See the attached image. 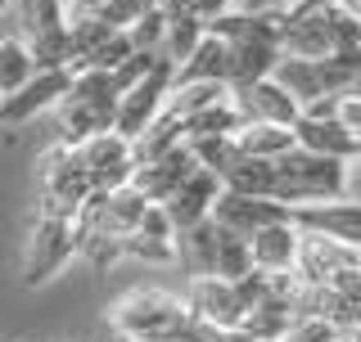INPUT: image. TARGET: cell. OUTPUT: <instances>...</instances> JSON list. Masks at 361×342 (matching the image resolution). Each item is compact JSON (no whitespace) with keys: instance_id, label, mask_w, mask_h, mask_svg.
Instances as JSON below:
<instances>
[{"instance_id":"20","label":"cell","mask_w":361,"mask_h":342,"mask_svg":"<svg viewBox=\"0 0 361 342\" xmlns=\"http://www.w3.org/2000/svg\"><path fill=\"white\" fill-rule=\"evenodd\" d=\"M293 144H302V149L312 153H325V158H353L357 149V135H348L343 127L334 122V113H325V118H312V113H298L293 118Z\"/></svg>"},{"instance_id":"9","label":"cell","mask_w":361,"mask_h":342,"mask_svg":"<svg viewBox=\"0 0 361 342\" xmlns=\"http://www.w3.org/2000/svg\"><path fill=\"white\" fill-rule=\"evenodd\" d=\"M77 158H82L86 176H90V189H118L131 180L135 171V158H131V140L118 131H95L86 140L73 144Z\"/></svg>"},{"instance_id":"26","label":"cell","mask_w":361,"mask_h":342,"mask_svg":"<svg viewBox=\"0 0 361 342\" xmlns=\"http://www.w3.org/2000/svg\"><path fill=\"white\" fill-rule=\"evenodd\" d=\"M221 189L267 194V198H271V158H253V153L240 149V158H235V163L226 167V176H221Z\"/></svg>"},{"instance_id":"24","label":"cell","mask_w":361,"mask_h":342,"mask_svg":"<svg viewBox=\"0 0 361 342\" xmlns=\"http://www.w3.org/2000/svg\"><path fill=\"white\" fill-rule=\"evenodd\" d=\"M203 32H208V23H203L195 9H185V14H167V27H163V59H172V63H180V59H190V50L203 41Z\"/></svg>"},{"instance_id":"8","label":"cell","mask_w":361,"mask_h":342,"mask_svg":"<svg viewBox=\"0 0 361 342\" xmlns=\"http://www.w3.org/2000/svg\"><path fill=\"white\" fill-rule=\"evenodd\" d=\"M73 257H77L73 221H68V216H41L32 239H27V253H23V284L37 289V284L54 279Z\"/></svg>"},{"instance_id":"3","label":"cell","mask_w":361,"mask_h":342,"mask_svg":"<svg viewBox=\"0 0 361 342\" xmlns=\"http://www.w3.org/2000/svg\"><path fill=\"white\" fill-rule=\"evenodd\" d=\"M118 95L113 72L104 68H77L73 82L59 99H54V118H59V140L77 144L95 131H113V113H118Z\"/></svg>"},{"instance_id":"40","label":"cell","mask_w":361,"mask_h":342,"mask_svg":"<svg viewBox=\"0 0 361 342\" xmlns=\"http://www.w3.org/2000/svg\"><path fill=\"white\" fill-rule=\"evenodd\" d=\"M14 14V0H0V18H9Z\"/></svg>"},{"instance_id":"14","label":"cell","mask_w":361,"mask_h":342,"mask_svg":"<svg viewBox=\"0 0 361 342\" xmlns=\"http://www.w3.org/2000/svg\"><path fill=\"white\" fill-rule=\"evenodd\" d=\"M289 221L298 230H316L330 234L338 243L361 248V203L357 198H325V203H302V208H289Z\"/></svg>"},{"instance_id":"18","label":"cell","mask_w":361,"mask_h":342,"mask_svg":"<svg viewBox=\"0 0 361 342\" xmlns=\"http://www.w3.org/2000/svg\"><path fill=\"white\" fill-rule=\"evenodd\" d=\"M180 82H226L231 86V45L217 32H203V41L190 50V59H180L172 72V86Z\"/></svg>"},{"instance_id":"17","label":"cell","mask_w":361,"mask_h":342,"mask_svg":"<svg viewBox=\"0 0 361 342\" xmlns=\"http://www.w3.org/2000/svg\"><path fill=\"white\" fill-rule=\"evenodd\" d=\"M221 194V180L212 176L208 167H195L180 185L163 198V212L167 221H172V230H190L195 221H203V216H212V198Z\"/></svg>"},{"instance_id":"38","label":"cell","mask_w":361,"mask_h":342,"mask_svg":"<svg viewBox=\"0 0 361 342\" xmlns=\"http://www.w3.org/2000/svg\"><path fill=\"white\" fill-rule=\"evenodd\" d=\"M235 0H195V14L208 23V18H217V14H226V9H231Z\"/></svg>"},{"instance_id":"19","label":"cell","mask_w":361,"mask_h":342,"mask_svg":"<svg viewBox=\"0 0 361 342\" xmlns=\"http://www.w3.org/2000/svg\"><path fill=\"white\" fill-rule=\"evenodd\" d=\"M293 253H298V225L289 216L248 234V257L257 270H293Z\"/></svg>"},{"instance_id":"15","label":"cell","mask_w":361,"mask_h":342,"mask_svg":"<svg viewBox=\"0 0 361 342\" xmlns=\"http://www.w3.org/2000/svg\"><path fill=\"white\" fill-rule=\"evenodd\" d=\"M289 208L285 203H276V198H267V194H240V189H221L217 198H212V221L226 225V230H235V234H253V230H262V225L271 221H285Z\"/></svg>"},{"instance_id":"22","label":"cell","mask_w":361,"mask_h":342,"mask_svg":"<svg viewBox=\"0 0 361 342\" xmlns=\"http://www.w3.org/2000/svg\"><path fill=\"white\" fill-rule=\"evenodd\" d=\"M180 127H185V140H203V135H235L244 127V118H240V108L231 104V95H226V99H212L208 108L190 113Z\"/></svg>"},{"instance_id":"2","label":"cell","mask_w":361,"mask_h":342,"mask_svg":"<svg viewBox=\"0 0 361 342\" xmlns=\"http://www.w3.org/2000/svg\"><path fill=\"white\" fill-rule=\"evenodd\" d=\"M343 50H361V23L338 5H298L280 23V54L289 59H325Z\"/></svg>"},{"instance_id":"13","label":"cell","mask_w":361,"mask_h":342,"mask_svg":"<svg viewBox=\"0 0 361 342\" xmlns=\"http://www.w3.org/2000/svg\"><path fill=\"white\" fill-rule=\"evenodd\" d=\"M231 104L240 108L244 122H276V127H293V118H298V99H293L276 77L235 82L231 86Z\"/></svg>"},{"instance_id":"32","label":"cell","mask_w":361,"mask_h":342,"mask_svg":"<svg viewBox=\"0 0 361 342\" xmlns=\"http://www.w3.org/2000/svg\"><path fill=\"white\" fill-rule=\"evenodd\" d=\"M334 338H338V329L330 320H321V315H302V320H293L285 329L280 342H334Z\"/></svg>"},{"instance_id":"39","label":"cell","mask_w":361,"mask_h":342,"mask_svg":"<svg viewBox=\"0 0 361 342\" xmlns=\"http://www.w3.org/2000/svg\"><path fill=\"white\" fill-rule=\"evenodd\" d=\"M334 5H338V9H343V14H348V18H357V23H361V0H334Z\"/></svg>"},{"instance_id":"33","label":"cell","mask_w":361,"mask_h":342,"mask_svg":"<svg viewBox=\"0 0 361 342\" xmlns=\"http://www.w3.org/2000/svg\"><path fill=\"white\" fill-rule=\"evenodd\" d=\"M149 5H154V0H104V5L95 9V18H104L109 27H131Z\"/></svg>"},{"instance_id":"7","label":"cell","mask_w":361,"mask_h":342,"mask_svg":"<svg viewBox=\"0 0 361 342\" xmlns=\"http://www.w3.org/2000/svg\"><path fill=\"white\" fill-rule=\"evenodd\" d=\"M172 72H176V63L158 54V63L149 68V72H145L140 82H131V86L118 95L113 131H118V135H127V140H135V135L149 127L158 113H163V99H167V90H172Z\"/></svg>"},{"instance_id":"29","label":"cell","mask_w":361,"mask_h":342,"mask_svg":"<svg viewBox=\"0 0 361 342\" xmlns=\"http://www.w3.org/2000/svg\"><path fill=\"white\" fill-rule=\"evenodd\" d=\"M122 257L149 261V266H167V261H176V239H154V234L131 230L127 239H122Z\"/></svg>"},{"instance_id":"25","label":"cell","mask_w":361,"mask_h":342,"mask_svg":"<svg viewBox=\"0 0 361 342\" xmlns=\"http://www.w3.org/2000/svg\"><path fill=\"white\" fill-rule=\"evenodd\" d=\"M180 140H185L180 118H172V113H158L149 127H145V131L131 140V158H135V163H149V158L167 153V149H172V144H180Z\"/></svg>"},{"instance_id":"6","label":"cell","mask_w":361,"mask_h":342,"mask_svg":"<svg viewBox=\"0 0 361 342\" xmlns=\"http://www.w3.org/2000/svg\"><path fill=\"white\" fill-rule=\"evenodd\" d=\"M90 194V176L82 167L73 144H54L50 153L41 158V216H68L73 221L77 208Z\"/></svg>"},{"instance_id":"5","label":"cell","mask_w":361,"mask_h":342,"mask_svg":"<svg viewBox=\"0 0 361 342\" xmlns=\"http://www.w3.org/2000/svg\"><path fill=\"white\" fill-rule=\"evenodd\" d=\"M185 315H190V306H185V298H176V293L135 289L109 311V320L127 342H163L172 329H180Z\"/></svg>"},{"instance_id":"10","label":"cell","mask_w":361,"mask_h":342,"mask_svg":"<svg viewBox=\"0 0 361 342\" xmlns=\"http://www.w3.org/2000/svg\"><path fill=\"white\" fill-rule=\"evenodd\" d=\"M185 306H190V315H199L203 324L221 329V334H235V329L244 324V315H248L235 279H221V275H195L190 279Z\"/></svg>"},{"instance_id":"30","label":"cell","mask_w":361,"mask_h":342,"mask_svg":"<svg viewBox=\"0 0 361 342\" xmlns=\"http://www.w3.org/2000/svg\"><path fill=\"white\" fill-rule=\"evenodd\" d=\"M163 27H167V14L158 5H149L140 18L127 27V37H131V50H149V54H158L163 50Z\"/></svg>"},{"instance_id":"35","label":"cell","mask_w":361,"mask_h":342,"mask_svg":"<svg viewBox=\"0 0 361 342\" xmlns=\"http://www.w3.org/2000/svg\"><path fill=\"white\" fill-rule=\"evenodd\" d=\"M154 63H158V54H149V50H131L127 59H122L118 68H113V86H118V90H127L131 82H140V77L149 72Z\"/></svg>"},{"instance_id":"21","label":"cell","mask_w":361,"mask_h":342,"mask_svg":"<svg viewBox=\"0 0 361 342\" xmlns=\"http://www.w3.org/2000/svg\"><path fill=\"white\" fill-rule=\"evenodd\" d=\"M14 18L23 27V45L27 41H41V37H54V32L68 27V14H63V0H14Z\"/></svg>"},{"instance_id":"31","label":"cell","mask_w":361,"mask_h":342,"mask_svg":"<svg viewBox=\"0 0 361 342\" xmlns=\"http://www.w3.org/2000/svg\"><path fill=\"white\" fill-rule=\"evenodd\" d=\"M127 54H131V37H127V27H118V32H109V37L99 41V50L90 54L82 68H104V72H113Z\"/></svg>"},{"instance_id":"28","label":"cell","mask_w":361,"mask_h":342,"mask_svg":"<svg viewBox=\"0 0 361 342\" xmlns=\"http://www.w3.org/2000/svg\"><path fill=\"white\" fill-rule=\"evenodd\" d=\"M37 72V63H32L27 45H23L18 37L0 41V95H9V90H18L27 77Z\"/></svg>"},{"instance_id":"12","label":"cell","mask_w":361,"mask_h":342,"mask_svg":"<svg viewBox=\"0 0 361 342\" xmlns=\"http://www.w3.org/2000/svg\"><path fill=\"white\" fill-rule=\"evenodd\" d=\"M361 261V248L353 243H338L330 234H316V230H298V253H293V275H298L302 289H316L334 275V270Z\"/></svg>"},{"instance_id":"16","label":"cell","mask_w":361,"mask_h":342,"mask_svg":"<svg viewBox=\"0 0 361 342\" xmlns=\"http://www.w3.org/2000/svg\"><path fill=\"white\" fill-rule=\"evenodd\" d=\"M195 167H199L195 149H190V144L180 140V144H172L167 153L149 158V163H135V171H131V185L140 189L149 203H163L167 194H172V189H176V185H180V180H185Z\"/></svg>"},{"instance_id":"23","label":"cell","mask_w":361,"mask_h":342,"mask_svg":"<svg viewBox=\"0 0 361 342\" xmlns=\"http://www.w3.org/2000/svg\"><path fill=\"white\" fill-rule=\"evenodd\" d=\"M235 144L253 158H280L285 149H293V127H276V122H244L235 131Z\"/></svg>"},{"instance_id":"37","label":"cell","mask_w":361,"mask_h":342,"mask_svg":"<svg viewBox=\"0 0 361 342\" xmlns=\"http://www.w3.org/2000/svg\"><path fill=\"white\" fill-rule=\"evenodd\" d=\"M343 194H348V198H357V203H361V140H357L353 158L343 163Z\"/></svg>"},{"instance_id":"4","label":"cell","mask_w":361,"mask_h":342,"mask_svg":"<svg viewBox=\"0 0 361 342\" xmlns=\"http://www.w3.org/2000/svg\"><path fill=\"white\" fill-rule=\"evenodd\" d=\"M271 198L285 208L343 198V158H325L293 144L280 158H271Z\"/></svg>"},{"instance_id":"36","label":"cell","mask_w":361,"mask_h":342,"mask_svg":"<svg viewBox=\"0 0 361 342\" xmlns=\"http://www.w3.org/2000/svg\"><path fill=\"white\" fill-rule=\"evenodd\" d=\"M302 0H235L231 9H240V14H280L285 18L289 9H298Z\"/></svg>"},{"instance_id":"11","label":"cell","mask_w":361,"mask_h":342,"mask_svg":"<svg viewBox=\"0 0 361 342\" xmlns=\"http://www.w3.org/2000/svg\"><path fill=\"white\" fill-rule=\"evenodd\" d=\"M68 82H73V68H37L18 90L0 95V122L18 127V122H32L37 113L54 108V99L68 90Z\"/></svg>"},{"instance_id":"27","label":"cell","mask_w":361,"mask_h":342,"mask_svg":"<svg viewBox=\"0 0 361 342\" xmlns=\"http://www.w3.org/2000/svg\"><path fill=\"white\" fill-rule=\"evenodd\" d=\"M248 266H253V257H248V239L235 234V230H226V225H217V257H212V275L240 279Z\"/></svg>"},{"instance_id":"34","label":"cell","mask_w":361,"mask_h":342,"mask_svg":"<svg viewBox=\"0 0 361 342\" xmlns=\"http://www.w3.org/2000/svg\"><path fill=\"white\" fill-rule=\"evenodd\" d=\"M334 122H338L348 135H357V140H361V86L343 90V95H334Z\"/></svg>"},{"instance_id":"1","label":"cell","mask_w":361,"mask_h":342,"mask_svg":"<svg viewBox=\"0 0 361 342\" xmlns=\"http://www.w3.org/2000/svg\"><path fill=\"white\" fill-rule=\"evenodd\" d=\"M280 23H285L280 14H240V9L208 18V32L231 45V86L271 77V68L280 63Z\"/></svg>"}]
</instances>
